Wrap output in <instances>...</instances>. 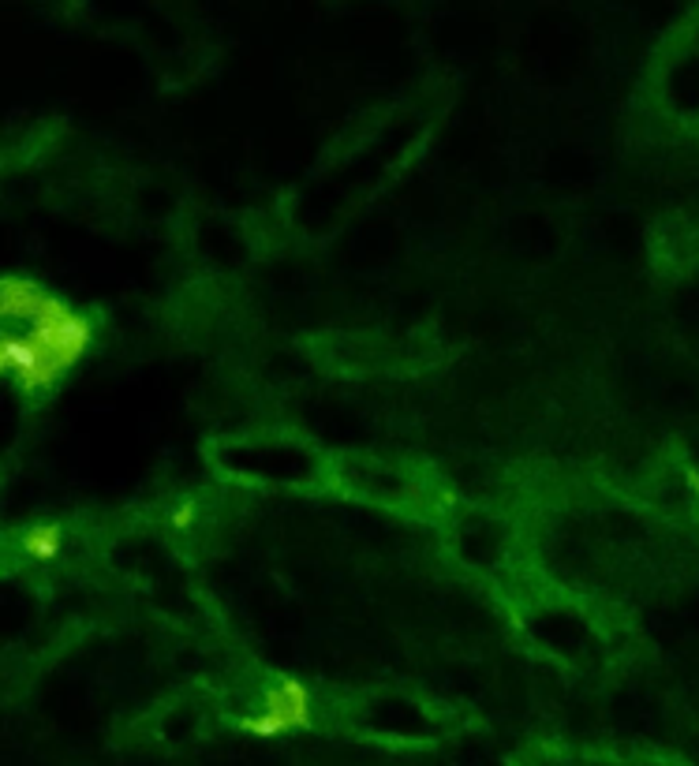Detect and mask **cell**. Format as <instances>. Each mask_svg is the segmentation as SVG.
<instances>
[{
  "label": "cell",
  "instance_id": "1",
  "mask_svg": "<svg viewBox=\"0 0 699 766\" xmlns=\"http://www.w3.org/2000/svg\"><path fill=\"white\" fill-rule=\"evenodd\" d=\"M0 307H4V318L27 322L30 341L42 348L45 359L60 374L86 352V344L94 337V329L83 314H75L64 299L38 288L27 277H4L0 281Z\"/></svg>",
  "mask_w": 699,
  "mask_h": 766
},
{
  "label": "cell",
  "instance_id": "2",
  "mask_svg": "<svg viewBox=\"0 0 699 766\" xmlns=\"http://www.w3.org/2000/svg\"><path fill=\"white\" fill-rule=\"evenodd\" d=\"M307 710H311V699H307V688L292 677H281V681L266 688V710L258 718H247L243 729L247 733H258V737H270V733H285L292 725L307 722Z\"/></svg>",
  "mask_w": 699,
  "mask_h": 766
},
{
  "label": "cell",
  "instance_id": "3",
  "mask_svg": "<svg viewBox=\"0 0 699 766\" xmlns=\"http://www.w3.org/2000/svg\"><path fill=\"white\" fill-rule=\"evenodd\" d=\"M0 363L4 370H12L19 378V389L27 393H38V389H53V382L60 378V370L45 359V352L30 337H19V333H4L0 337Z\"/></svg>",
  "mask_w": 699,
  "mask_h": 766
},
{
  "label": "cell",
  "instance_id": "4",
  "mask_svg": "<svg viewBox=\"0 0 699 766\" xmlns=\"http://www.w3.org/2000/svg\"><path fill=\"white\" fill-rule=\"evenodd\" d=\"M23 546H27V554L38 557V561H49V557H57V550H60V527L57 524L30 527L27 535H23Z\"/></svg>",
  "mask_w": 699,
  "mask_h": 766
},
{
  "label": "cell",
  "instance_id": "5",
  "mask_svg": "<svg viewBox=\"0 0 699 766\" xmlns=\"http://www.w3.org/2000/svg\"><path fill=\"white\" fill-rule=\"evenodd\" d=\"M195 516H199L195 501H180V505H176V512H172V527H191V524H195Z\"/></svg>",
  "mask_w": 699,
  "mask_h": 766
}]
</instances>
